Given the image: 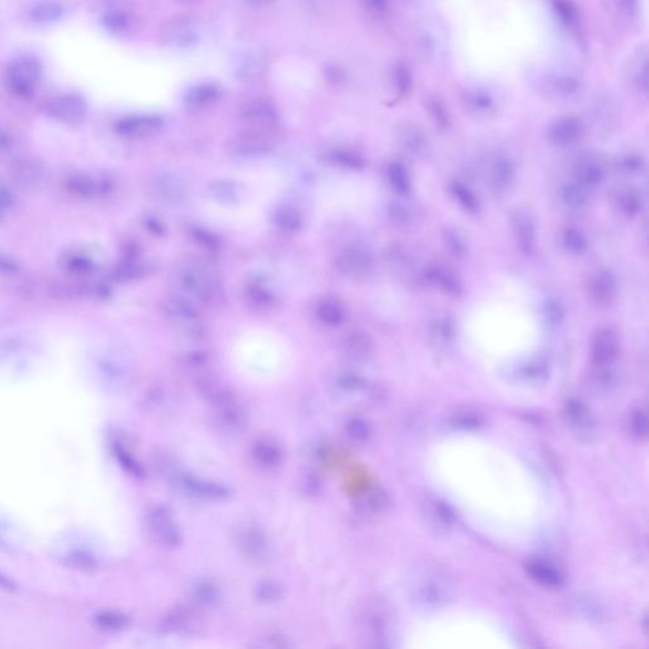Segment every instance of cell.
<instances>
[{"mask_svg":"<svg viewBox=\"0 0 649 649\" xmlns=\"http://www.w3.org/2000/svg\"><path fill=\"white\" fill-rule=\"evenodd\" d=\"M620 353V338L612 327H602L595 333L591 342L590 358L597 374L608 380L611 377V367L617 362Z\"/></svg>","mask_w":649,"mask_h":649,"instance_id":"obj_1","label":"cell"},{"mask_svg":"<svg viewBox=\"0 0 649 649\" xmlns=\"http://www.w3.org/2000/svg\"><path fill=\"white\" fill-rule=\"evenodd\" d=\"M42 75V66L32 56H22L10 65L8 72L9 89L19 98H30Z\"/></svg>","mask_w":649,"mask_h":649,"instance_id":"obj_2","label":"cell"},{"mask_svg":"<svg viewBox=\"0 0 649 649\" xmlns=\"http://www.w3.org/2000/svg\"><path fill=\"white\" fill-rule=\"evenodd\" d=\"M338 269L351 279H365L372 274L374 259L363 246H349L341 250L336 258Z\"/></svg>","mask_w":649,"mask_h":649,"instance_id":"obj_3","label":"cell"},{"mask_svg":"<svg viewBox=\"0 0 649 649\" xmlns=\"http://www.w3.org/2000/svg\"><path fill=\"white\" fill-rule=\"evenodd\" d=\"M510 222L519 250L525 256H534L538 249V234L531 214L525 209H515L510 217Z\"/></svg>","mask_w":649,"mask_h":649,"instance_id":"obj_4","label":"cell"},{"mask_svg":"<svg viewBox=\"0 0 649 649\" xmlns=\"http://www.w3.org/2000/svg\"><path fill=\"white\" fill-rule=\"evenodd\" d=\"M182 282L184 287L200 301L214 303L221 300V288L212 276L198 267L187 268L183 271Z\"/></svg>","mask_w":649,"mask_h":649,"instance_id":"obj_5","label":"cell"},{"mask_svg":"<svg viewBox=\"0 0 649 649\" xmlns=\"http://www.w3.org/2000/svg\"><path fill=\"white\" fill-rule=\"evenodd\" d=\"M424 280L449 297L458 298L463 294V282L460 276L443 262H433L422 273Z\"/></svg>","mask_w":649,"mask_h":649,"instance_id":"obj_6","label":"cell"},{"mask_svg":"<svg viewBox=\"0 0 649 649\" xmlns=\"http://www.w3.org/2000/svg\"><path fill=\"white\" fill-rule=\"evenodd\" d=\"M46 111L51 119L75 123L85 117L87 102L78 94H63L50 101Z\"/></svg>","mask_w":649,"mask_h":649,"instance_id":"obj_7","label":"cell"},{"mask_svg":"<svg viewBox=\"0 0 649 649\" xmlns=\"http://www.w3.org/2000/svg\"><path fill=\"white\" fill-rule=\"evenodd\" d=\"M587 293L597 307H609L618 294V285L610 270H596L588 279Z\"/></svg>","mask_w":649,"mask_h":649,"instance_id":"obj_8","label":"cell"},{"mask_svg":"<svg viewBox=\"0 0 649 649\" xmlns=\"http://www.w3.org/2000/svg\"><path fill=\"white\" fill-rule=\"evenodd\" d=\"M241 117L253 127L260 130H269L278 125L279 114L276 105L262 98H256L246 102L241 108Z\"/></svg>","mask_w":649,"mask_h":649,"instance_id":"obj_9","label":"cell"},{"mask_svg":"<svg viewBox=\"0 0 649 649\" xmlns=\"http://www.w3.org/2000/svg\"><path fill=\"white\" fill-rule=\"evenodd\" d=\"M229 149L234 155L253 158L268 154L271 150V143L262 132L247 131L232 137Z\"/></svg>","mask_w":649,"mask_h":649,"instance_id":"obj_10","label":"cell"},{"mask_svg":"<svg viewBox=\"0 0 649 649\" xmlns=\"http://www.w3.org/2000/svg\"><path fill=\"white\" fill-rule=\"evenodd\" d=\"M9 175L17 185L32 188L41 182L43 176V165L36 158L19 156L9 164Z\"/></svg>","mask_w":649,"mask_h":649,"instance_id":"obj_11","label":"cell"},{"mask_svg":"<svg viewBox=\"0 0 649 649\" xmlns=\"http://www.w3.org/2000/svg\"><path fill=\"white\" fill-rule=\"evenodd\" d=\"M163 125V119L158 116H130L119 121L116 131L127 138H143L155 135Z\"/></svg>","mask_w":649,"mask_h":649,"instance_id":"obj_12","label":"cell"},{"mask_svg":"<svg viewBox=\"0 0 649 649\" xmlns=\"http://www.w3.org/2000/svg\"><path fill=\"white\" fill-rule=\"evenodd\" d=\"M516 179L515 163L507 156H497L488 169V184L495 194H505Z\"/></svg>","mask_w":649,"mask_h":649,"instance_id":"obj_13","label":"cell"},{"mask_svg":"<svg viewBox=\"0 0 649 649\" xmlns=\"http://www.w3.org/2000/svg\"><path fill=\"white\" fill-rule=\"evenodd\" d=\"M65 188L80 198H96L104 196L110 188V183L104 179H98L92 175L72 174L66 179Z\"/></svg>","mask_w":649,"mask_h":649,"instance_id":"obj_14","label":"cell"},{"mask_svg":"<svg viewBox=\"0 0 649 649\" xmlns=\"http://www.w3.org/2000/svg\"><path fill=\"white\" fill-rule=\"evenodd\" d=\"M221 90L218 85L212 83H205L192 87L185 94V104L189 110L202 111L212 107L220 99Z\"/></svg>","mask_w":649,"mask_h":649,"instance_id":"obj_15","label":"cell"},{"mask_svg":"<svg viewBox=\"0 0 649 649\" xmlns=\"http://www.w3.org/2000/svg\"><path fill=\"white\" fill-rule=\"evenodd\" d=\"M576 182L584 188H596L601 185L605 179V170L600 163L593 158H584L573 167Z\"/></svg>","mask_w":649,"mask_h":649,"instance_id":"obj_16","label":"cell"},{"mask_svg":"<svg viewBox=\"0 0 649 649\" xmlns=\"http://www.w3.org/2000/svg\"><path fill=\"white\" fill-rule=\"evenodd\" d=\"M164 311L170 320L179 324H194L198 320V312L189 302L181 297H169L164 303Z\"/></svg>","mask_w":649,"mask_h":649,"instance_id":"obj_17","label":"cell"},{"mask_svg":"<svg viewBox=\"0 0 649 649\" xmlns=\"http://www.w3.org/2000/svg\"><path fill=\"white\" fill-rule=\"evenodd\" d=\"M582 134V127L576 119H562L550 130V140L557 146H568L576 143Z\"/></svg>","mask_w":649,"mask_h":649,"instance_id":"obj_18","label":"cell"},{"mask_svg":"<svg viewBox=\"0 0 649 649\" xmlns=\"http://www.w3.org/2000/svg\"><path fill=\"white\" fill-rule=\"evenodd\" d=\"M449 192H451V197L455 199L458 205L469 214H477L480 211L478 197L466 183L453 181L449 184Z\"/></svg>","mask_w":649,"mask_h":649,"instance_id":"obj_19","label":"cell"},{"mask_svg":"<svg viewBox=\"0 0 649 649\" xmlns=\"http://www.w3.org/2000/svg\"><path fill=\"white\" fill-rule=\"evenodd\" d=\"M103 24L108 31L116 34H125L135 28L136 18L125 10H110L103 17Z\"/></svg>","mask_w":649,"mask_h":649,"instance_id":"obj_20","label":"cell"},{"mask_svg":"<svg viewBox=\"0 0 649 649\" xmlns=\"http://www.w3.org/2000/svg\"><path fill=\"white\" fill-rule=\"evenodd\" d=\"M561 241L563 247L573 255H584L588 249L587 236L577 226H566L561 235Z\"/></svg>","mask_w":649,"mask_h":649,"instance_id":"obj_21","label":"cell"},{"mask_svg":"<svg viewBox=\"0 0 649 649\" xmlns=\"http://www.w3.org/2000/svg\"><path fill=\"white\" fill-rule=\"evenodd\" d=\"M163 40L165 41L167 45L181 48V46H188L192 42H194L196 34L188 24L174 22V23L169 24L167 30L163 32Z\"/></svg>","mask_w":649,"mask_h":649,"instance_id":"obj_22","label":"cell"},{"mask_svg":"<svg viewBox=\"0 0 649 649\" xmlns=\"http://www.w3.org/2000/svg\"><path fill=\"white\" fill-rule=\"evenodd\" d=\"M526 570L530 573L531 577L539 581L542 585L550 587L561 585L562 577H561L559 572L553 568L552 566L546 564V563L540 562V561H533V562L528 563Z\"/></svg>","mask_w":649,"mask_h":649,"instance_id":"obj_23","label":"cell"},{"mask_svg":"<svg viewBox=\"0 0 649 649\" xmlns=\"http://www.w3.org/2000/svg\"><path fill=\"white\" fill-rule=\"evenodd\" d=\"M388 182L400 194H407L411 189V178L402 163L393 161L387 167Z\"/></svg>","mask_w":649,"mask_h":649,"instance_id":"obj_24","label":"cell"},{"mask_svg":"<svg viewBox=\"0 0 649 649\" xmlns=\"http://www.w3.org/2000/svg\"><path fill=\"white\" fill-rule=\"evenodd\" d=\"M61 265L63 269L72 274L85 276L92 273L94 269L93 260L83 253H68L61 258Z\"/></svg>","mask_w":649,"mask_h":649,"instance_id":"obj_25","label":"cell"},{"mask_svg":"<svg viewBox=\"0 0 649 649\" xmlns=\"http://www.w3.org/2000/svg\"><path fill=\"white\" fill-rule=\"evenodd\" d=\"M559 196L563 205L572 209L586 206V192L577 182L564 183L559 190Z\"/></svg>","mask_w":649,"mask_h":649,"instance_id":"obj_26","label":"cell"},{"mask_svg":"<svg viewBox=\"0 0 649 649\" xmlns=\"http://www.w3.org/2000/svg\"><path fill=\"white\" fill-rule=\"evenodd\" d=\"M63 6L57 1H45L37 4L32 9L30 18L34 23H50L56 22L63 17Z\"/></svg>","mask_w":649,"mask_h":649,"instance_id":"obj_27","label":"cell"},{"mask_svg":"<svg viewBox=\"0 0 649 649\" xmlns=\"http://www.w3.org/2000/svg\"><path fill=\"white\" fill-rule=\"evenodd\" d=\"M444 246L451 256L457 259H464L468 254V245L460 231L451 227L444 229L442 234Z\"/></svg>","mask_w":649,"mask_h":649,"instance_id":"obj_28","label":"cell"},{"mask_svg":"<svg viewBox=\"0 0 649 649\" xmlns=\"http://www.w3.org/2000/svg\"><path fill=\"white\" fill-rule=\"evenodd\" d=\"M344 347L350 356L363 358L371 351L372 342L368 335L363 331H353L345 338Z\"/></svg>","mask_w":649,"mask_h":649,"instance_id":"obj_29","label":"cell"},{"mask_svg":"<svg viewBox=\"0 0 649 649\" xmlns=\"http://www.w3.org/2000/svg\"><path fill=\"white\" fill-rule=\"evenodd\" d=\"M430 335L437 344H445L451 341L455 335V326L448 316L436 317L430 326Z\"/></svg>","mask_w":649,"mask_h":649,"instance_id":"obj_30","label":"cell"},{"mask_svg":"<svg viewBox=\"0 0 649 649\" xmlns=\"http://www.w3.org/2000/svg\"><path fill=\"white\" fill-rule=\"evenodd\" d=\"M619 209L626 214V217H635L641 214L643 208V199L641 194L634 189H628L621 192L618 197Z\"/></svg>","mask_w":649,"mask_h":649,"instance_id":"obj_31","label":"cell"},{"mask_svg":"<svg viewBox=\"0 0 649 649\" xmlns=\"http://www.w3.org/2000/svg\"><path fill=\"white\" fill-rule=\"evenodd\" d=\"M246 300L255 309H269L274 303V297L260 285H251L247 288Z\"/></svg>","mask_w":649,"mask_h":649,"instance_id":"obj_32","label":"cell"},{"mask_svg":"<svg viewBox=\"0 0 649 649\" xmlns=\"http://www.w3.org/2000/svg\"><path fill=\"white\" fill-rule=\"evenodd\" d=\"M329 161H331L336 165L340 167H349V169H359L363 167V158L356 154V151L348 150V149H335L330 151L327 155Z\"/></svg>","mask_w":649,"mask_h":649,"instance_id":"obj_33","label":"cell"},{"mask_svg":"<svg viewBox=\"0 0 649 649\" xmlns=\"http://www.w3.org/2000/svg\"><path fill=\"white\" fill-rule=\"evenodd\" d=\"M317 315L324 324L335 326V324H340L342 321L344 311L341 309L339 302L333 301V300H324V301L320 303V306L317 309Z\"/></svg>","mask_w":649,"mask_h":649,"instance_id":"obj_34","label":"cell"},{"mask_svg":"<svg viewBox=\"0 0 649 649\" xmlns=\"http://www.w3.org/2000/svg\"><path fill=\"white\" fill-rule=\"evenodd\" d=\"M276 222L282 230H298L301 226V214L292 207H285L276 214Z\"/></svg>","mask_w":649,"mask_h":649,"instance_id":"obj_35","label":"cell"},{"mask_svg":"<svg viewBox=\"0 0 649 649\" xmlns=\"http://www.w3.org/2000/svg\"><path fill=\"white\" fill-rule=\"evenodd\" d=\"M143 273V265H140L138 262H127L119 265V267L114 269L113 276L117 278L119 280H130V279H135V278L141 277Z\"/></svg>","mask_w":649,"mask_h":649,"instance_id":"obj_36","label":"cell"},{"mask_svg":"<svg viewBox=\"0 0 649 649\" xmlns=\"http://www.w3.org/2000/svg\"><path fill=\"white\" fill-rule=\"evenodd\" d=\"M16 197L7 185L0 184V218H3L14 207Z\"/></svg>","mask_w":649,"mask_h":649,"instance_id":"obj_37","label":"cell"},{"mask_svg":"<svg viewBox=\"0 0 649 649\" xmlns=\"http://www.w3.org/2000/svg\"><path fill=\"white\" fill-rule=\"evenodd\" d=\"M620 167L626 172V173H639L641 169L644 167V161L639 155L629 154L623 156L620 160Z\"/></svg>","mask_w":649,"mask_h":649,"instance_id":"obj_38","label":"cell"},{"mask_svg":"<svg viewBox=\"0 0 649 649\" xmlns=\"http://www.w3.org/2000/svg\"><path fill=\"white\" fill-rule=\"evenodd\" d=\"M404 146H406L407 150L410 151L413 155H416V156H422L424 152L426 150V143L424 141V138L418 134H411V135L404 137Z\"/></svg>","mask_w":649,"mask_h":649,"instance_id":"obj_39","label":"cell"},{"mask_svg":"<svg viewBox=\"0 0 649 649\" xmlns=\"http://www.w3.org/2000/svg\"><path fill=\"white\" fill-rule=\"evenodd\" d=\"M389 217L396 225H406L411 220V214L407 207L402 205H393L389 207Z\"/></svg>","mask_w":649,"mask_h":649,"instance_id":"obj_40","label":"cell"},{"mask_svg":"<svg viewBox=\"0 0 649 649\" xmlns=\"http://www.w3.org/2000/svg\"><path fill=\"white\" fill-rule=\"evenodd\" d=\"M546 316L549 318L550 322H555V324H558L559 321H562L563 316H564V311H563V307L557 303V302H552L548 305L546 307Z\"/></svg>","mask_w":649,"mask_h":649,"instance_id":"obj_41","label":"cell"},{"mask_svg":"<svg viewBox=\"0 0 649 649\" xmlns=\"http://www.w3.org/2000/svg\"><path fill=\"white\" fill-rule=\"evenodd\" d=\"M632 428L637 435H646L647 434V419L643 412H637L632 420Z\"/></svg>","mask_w":649,"mask_h":649,"instance_id":"obj_42","label":"cell"},{"mask_svg":"<svg viewBox=\"0 0 649 649\" xmlns=\"http://www.w3.org/2000/svg\"><path fill=\"white\" fill-rule=\"evenodd\" d=\"M194 238H197L199 243H202L207 247H214L217 245V240L212 238L209 234H207L205 231H196Z\"/></svg>","mask_w":649,"mask_h":649,"instance_id":"obj_43","label":"cell"},{"mask_svg":"<svg viewBox=\"0 0 649 649\" xmlns=\"http://www.w3.org/2000/svg\"><path fill=\"white\" fill-rule=\"evenodd\" d=\"M326 74H327V80H329L331 84L339 83V81L342 80V76H341L342 72H341L338 68H335V66H330L329 70L326 72Z\"/></svg>","mask_w":649,"mask_h":649,"instance_id":"obj_44","label":"cell"},{"mask_svg":"<svg viewBox=\"0 0 649 649\" xmlns=\"http://www.w3.org/2000/svg\"><path fill=\"white\" fill-rule=\"evenodd\" d=\"M16 269V264L12 262V260L0 258V270H1V271H8V273H10V271H13V270Z\"/></svg>","mask_w":649,"mask_h":649,"instance_id":"obj_45","label":"cell"},{"mask_svg":"<svg viewBox=\"0 0 649 649\" xmlns=\"http://www.w3.org/2000/svg\"><path fill=\"white\" fill-rule=\"evenodd\" d=\"M274 1L276 0H247V3L251 4L254 7H267V6H270Z\"/></svg>","mask_w":649,"mask_h":649,"instance_id":"obj_46","label":"cell"},{"mask_svg":"<svg viewBox=\"0 0 649 649\" xmlns=\"http://www.w3.org/2000/svg\"><path fill=\"white\" fill-rule=\"evenodd\" d=\"M372 1L374 3V4H375V6H377V7H382V4H383V1H384V0H372Z\"/></svg>","mask_w":649,"mask_h":649,"instance_id":"obj_47","label":"cell"}]
</instances>
